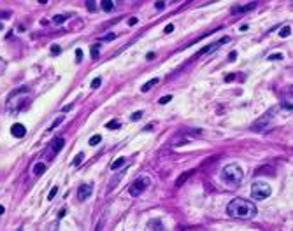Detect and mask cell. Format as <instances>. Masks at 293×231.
I'll return each mask as SVG.
<instances>
[{
	"label": "cell",
	"mask_w": 293,
	"mask_h": 231,
	"mask_svg": "<svg viewBox=\"0 0 293 231\" xmlns=\"http://www.w3.org/2000/svg\"><path fill=\"white\" fill-rule=\"evenodd\" d=\"M227 212L230 217H235V219H253L256 216V207L246 198H234L228 203Z\"/></svg>",
	"instance_id": "1"
},
{
	"label": "cell",
	"mask_w": 293,
	"mask_h": 231,
	"mask_svg": "<svg viewBox=\"0 0 293 231\" xmlns=\"http://www.w3.org/2000/svg\"><path fill=\"white\" fill-rule=\"evenodd\" d=\"M32 98H33V95H32V91H30L28 88L14 89V91L9 95V98H7V107H9V110H12V112H19L21 109H25V107L32 102Z\"/></svg>",
	"instance_id": "2"
},
{
	"label": "cell",
	"mask_w": 293,
	"mask_h": 231,
	"mask_svg": "<svg viewBox=\"0 0 293 231\" xmlns=\"http://www.w3.org/2000/svg\"><path fill=\"white\" fill-rule=\"evenodd\" d=\"M242 170H241V166L239 165H235V163H232V165H227L225 168H223V172H221V177H223V180L227 182V184H230V186H237L241 180H242Z\"/></svg>",
	"instance_id": "3"
},
{
	"label": "cell",
	"mask_w": 293,
	"mask_h": 231,
	"mask_svg": "<svg viewBox=\"0 0 293 231\" xmlns=\"http://www.w3.org/2000/svg\"><path fill=\"white\" fill-rule=\"evenodd\" d=\"M270 193H272L270 186H269L267 182H263V180H256V182L251 186V196H253L255 200H265V198L270 196Z\"/></svg>",
	"instance_id": "4"
},
{
	"label": "cell",
	"mask_w": 293,
	"mask_h": 231,
	"mask_svg": "<svg viewBox=\"0 0 293 231\" xmlns=\"http://www.w3.org/2000/svg\"><path fill=\"white\" fill-rule=\"evenodd\" d=\"M149 184H151L149 177H148V175H140L139 179H135V182H132V184H130L128 193H130L132 196H139L144 189H148V187H149Z\"/></svg>",
	"instance_id": "5"
},
{
	"label": "cell",
	"mask_w": 293,
	"mask_h": 231,
	"mask_svg": "<svg viewBox=\"0 0 293 231\" xmlns=\"http://www.w3.org/2000/svg\"><path fill=\"white\" fill-rule=\"evenodd\" d=\"M91 193H93V186H91V184H83V186L79 187V191H77L79 202H86V200L91 196Z\"/></svg>",
	"instance_id": "6"
},
{
	"label": "cell",
	"mask_w": 293,
	"mask_h": 231,
	"mask_svg": "<svg viewBox=\"0 0 293 231\" xmlns=\"http://www.w3.org/2000/svg\"><path fill=\"white\" fill-rule=\"evenodd\" d=\"M272 114H274V110H269L263 117H260V121H258L253 128H255V130H260V128H262V130H265V128H267V124H270V123H272V119H270V116H272Z\"/></svg>",
	"instance_id": "7"
},
{
	"label": "cell",
	"mask_w": 293,
	"mask_h": 231,
	"mask_svg": "<svg viewBox=\"0 0 293 231\" xmlns=\"http://www.w3.org/2000/svg\"><path fill=\"white\" fill-rule=\"evenodd\" d=\"M11 133H12L16 138H21V137L26 135V128H25L21 123H14V124L11 126Z\"/></svg>",
	"instance_id": "8"
},
{
	"label": "cell",
	"mask_w": 293,
	"mask_h": 231,
	"mask_svg": "<svg viewBox=\"0 0 293 231\" xmlns=\"http://www.w3.org/2000/svg\"><path fill=\"white\" fill-rule=\"evenodd\" d=\"M148 228L151 231H163V223H162V219H153V221H149L148 223Z\"/></svg>",
	"instance_id": "9"
},
{
	"label": "cell",
	"mask_w": 293,
	"mask_h": 231,
	"mask_svg": "<svg viewBox=\"0 0 293 231\" xmlns=\"http://www.w3.org/2000/svg\"><path fill=\"white\" fill-rule=\"evenodd\" d=\"M255 5H256V4H249V5H235V7H232V14H242V12H248V11H251Z\"/></svg>",
	"instance_id": "10"
},
{
	"label": "cell",
	"mask_w": 293,
	"mask_h": 231,
	"mask_svg": "<svg viewBox=\"0 0 293 231\" xmlns=\"http://www.w3.org/2000/svg\"><path fill=\"white\" fill-rule=\"evenodd\" d=\"M63 145H65V140H63V138H54V140H53V144H51V149H53V154L60 152Z\"/></svg>",
	"instance_id": "11"
},
{
	"label": "cell",
	"mask_w": 293,
	"mask_h": 231,
	"mask_svg": "<svg viewBox=\"0 0 293 231\" xmlns=\"http://www.w3.org/2000/svg\"><path fill=\"white\" fill-rule=\"evenodd\" d=\"M190 175H193V172H184V173H181V177L176 180V187H181V186L190 179Z\"/></svg>",
	"instance_id": "12"
},
{
	"label": "cell",
	"mask_w": 293,
	"mask_h": 231,
	"mask_svg": "<svg viewBox=\"0 0 293 231\" xmlns=\"http://www.w3.org/2000/svg\"><path fill=\"white\" fill-rule=\"evenodd\" d=\"M125 163H126V159L121 156V158H118V159H114V163L111 165V170H119L121 166H125Z\"/></svg>",
	"instance_id": "13"
},
{
	"label": "cell",
	"mask_w": 293,
	"mask_h": 231,
	"mask_svg": "<svg viewBox=\"0 0 293 231\" xmlns=\"http://www.w3.org/2000/svg\"><path fill=\"white\" fill-rule=\"evenodd\" d=\"M155 84H158V77H155V79L148 81V82H146V84H144V86H142L140 89H142V91H149V89H151V88H153Z\"/></svg>",
	"instance_id": "14"
},
{
	"label": "cell",
	"mask_w": 293,
	"mask_h": 231,
	"mask_svg": "<svg viewBox=\"0 0 293 231\" xmlns=\"http://www.w3.org/2000/svg\"><path fill=\"white\" fill-rule=\"evenodd\" d=\"M44 172H46V165H44V163H37V165L33 166V173H35V175H42Z\"/></svg>",
	"instance_id": "15"
},
{
	"label": "cell",
	"mask_w": 293,
	"mask_h": 231,
	"mask_svg": "<svg viewBox=\"0 0 293 231\" xmlns=\"http://www.w3.org/2000/svg\"><path fill=\"white\" fill-rule=\"evenodd\" d=\"M290 35H292V26H290V25L283 26V28H281V32H279V37H283V39H285V37H290Z\"/></svg>",
	"instance_id": "16"
},
{
	"label": "cell",
	"mask_w": 293,
	"mask_h": 231,
	"mask_svg": "<svg viewBox=\"0 0 293 231\" xmlns=\"http://www.w3.org/2000/svg\"><path fill=\"white\" fill-rule=\"evenodd\" d=\"M67 18H68L67 14H56V16L53 18V23H54V25H61V23H63Z\"/></svg>",
	"instance_id": "17"
},
{
	"label": "cell",
	"mask_w": 293,
	"mask_h": 231,
	"mask_svg": "<svg viewBox=\"0 0 293 231\" xmlns=\"http://www.w3.org/2000/svg\"><path fill=\"white\" fill-rule=\"evenodd\" d=\"M102 7H104L105 12H109V11L114 9V2H111V0H104V2H102Z\"/></svg>",
	"instance_id": "18"
},
{
	"label": "cell",
	"mask_w": 293,
	"mask_h": 231,
	"mask_svg": "<svg viewBox=\"0 0 293 231\" xmlns=\"http://www.w3.org/2000/svg\"><path fill=\"white\" fill-rule=\"evenodd\" d=\"M105 126H107V130H116V128L121 126V123H119V121H111V123H107Z\"/></svg>",
	"instance_id": "19"
},
{
	"label": "cell",
	"mask_w": 293,
	"mask_h": 231,
	"mask_svg": "<svg viewBox=\"0 0 293 231\" xmlns=\"http://www.w3.org/2000/svg\"><path fill=\"white\" fill-rule=\"evenodd\" d=\"M100 140H102V137H100V135H93L88 142H90V145H97V144H100Z\"/></svg>",
	"instance_id": "20"
},
{
	"label": "cell",
	"mask_w": 293,
	"mask_h": 231,
	"mask_svg": "<svg viewBox=\"0 0 293 231\" xmlns=\"http://www.w3.org/2000/svg\"><path fill=\"white\" fill-rule=\"evenodd\" d=\"M83 159H84V154H83V152H79V154L74 158V166H79V165L83 163Z\"/></svg>",
	"instance_id": "21"
},
{
	"label": "cell",
	"mask_w": 293,
	"mask_h": 231,
	"mask_svg": "<svg viewBox=\"0 0 293 231\" xmlns=\"http://www.w3.org/2000/svg\"><path fill=\"white\" fill-rule=\"evenodd\" d=\"M60 53H61V47H60V46H56V44H54V46H51V54H54V56H56V54H60Z\"/></svg>",
	"instance_id": "22"
},
{
	"label": "cell",
	"mask_w": 293,
	"mask_h": 231,
	"mask_svg": "<svg viewBox=\"0 0 293 231\" xmlns=\"http://www.w3.org/2000/svg\"><path fill=\"white\" fill-rule=\"evenodd\" d=\"M100 84H102V79H100V77H97V79L91 82V88H93V89H97V88H100Z\"/></svg>",
	"instance_id": "23"
},
{
	"label": "cell",
	"mask_w": 293,
	"mask_h": 231,
	"mask_svg": "<svg viewBox=\"0 0 293 231\" xmlns=\"http://www.w3.org/2000/svg\"><path fill=\"white\" fill-rule=\"evenodd\" d=\"M91 58H98V44L91 47Z\"/></svg>",
	"instance_id": "24"
},
{
	"label": "cell",
	"mask_w": 293,
	"mask_h": 231,
	"mask_svg": "<svg viewBox=\"0 0 293 231\" xmlns=\"http://www.w3.org/2000/svg\"><path fill=\"white\" fill-rule=\"evenodd\" d=\"M56 193H58V187H53V189L49 191V194H47V200H53V198L56 196Z\"/></svg>",
	"instance_id": "25"
},
{
	"label": "cell",
	"mask_w": 293,
	"mask_h": 231,
	"mask_svg": "<svg viewBox=\"0 0 293 231\" xmlns=\"http://www.w3.org/2000/svg\"><path fill=\"white\" fill-rule=\"evenodd\" d=\"M140 117H142V112H135V114H132V116H130V119H132V121H139Z\"/></svg>",
	"instance_id": "26"
},
{
	"label": "cell",
	"mask_w": 293,
	"mask_h": 231,
	"mask_svg": "<svg viewBox=\"0 0 293 231\" xmlns=\"http://www.w3.org/2000/svg\"><path fill=\"white\" fill-rule=\"evenodd\" d=\"M269 60H270V61H272V60H283V54H279V53L270 54V56H269Z\"/></svg>",
	"instance_id": "27"
},
{
	"label": "cell",
	"mask_w": 293,
	"mask_h": 231,
	"mask_svg": "<svg viewBox=\"0 0 293 231\" xmlns=\"http://www.w3.org/2000/svg\"><path fill=\"white\" fill-rule=\"evenodd\" d=\"M61 121H63V117H56V121H54V123L51 124V128H49V130H54V128H56V126H58V124H60Z\"/></svg>",
	"instance_id": "28"
},
{
	"label": "cell",
	"mask_w": 293,
	"mask_h": 231,
	"mask_svg": "<svg viewBox=\"0 0 293 231\" xmlns=\"http://www.w3.org/2000/svg\"><path fill=\"white\" fill-rule=\"evenodd\" d=\"M11 16V12L9 11H0V19H7Z\"/></svg>",
	"instance_id": "29"
},
{
	"label": "cell",
	"mask_w": 293,
	"mask_h": 231,
	"mask_svg": "<svg viewBox=\"0 0 293 231\" xmlns=\"http://www.w3.org/2000/svg\"><path fill=\"white\" fill-rule=\"evenodd\" d=\"M137 23H139V19H137L135 16H132V18L128 19V25H130V26H133V25H137Z\"/></svg>",
	"instance_id": "30"
},
{
	"label": "cell",
	"mask_w": 293,
	"mask_h": 231,
	"mask_svg": "<svg viewBox=\"0 0 293 231\" xmlns=\"http://www.w3.org/2000/svg\"><path fill=\"white\" fill-rule=\"evenodd\" d=\"M170 100H172V96H162V98H160V103L163 105V103H169Z\"/></svg>",
	"instance_id": "31"
},
{
	"label": "cell",
	"mask_w": 293,
	"mask_h": 231,
	"mask_svg": "<svg viewBox=\"0 0 293 231\" xmlns=\"http://www.w3.org/2000/svg\"><path fill=\"white\" fill-rule=\"evenodd\" d=\"M155 7H156L158 11H162V9H165V2H156V4H155Z\"/></svg>",
	"instance_id": "32"
},
{
	"label": "cell",
	"mask_w": 293,
	"mask_h": 231,
	"mask_svg": "<svg viewBox=\"0 0 293 231\" xmlns=\"http://www.w3.org/2000/svg\"><path fill=\"white\" fill-rule=\"evenodd\" d=\"M4 70H5V61H4V58H0V75L4 74Z\"/></svg>",
	"instance_id": "33"
},
{
	"label": "cell",
	"mask_w": 293,
	"mask_h": 231,
	"mask_svg": "<svg viewBox=\"0 0 293 231\" xmlns=\"http://www.w3.org/2000/svg\"><path fill=\"white\" fill-rule=\"evenodd\" d=\"M174 32V25H167L165 26V33H172Z\"/></svg>",
	"instance_id": "34"
},
{
	"label": "cell",
	"mask_w": 293,
	"mask_h": 231,
	"mask_svg": "<svg viewBox=\"0 0 293 231\" xmlns=\"http://www.w3.org/2000/svg\"><path fill=\"white\" fill-rule=\"evenodd\" d=\"M114 37H116V35H114V33H107V35H105V37H102V40H112V39H114Z\"/></svg>",
	"instance_id": "35"
},
{
	"label": "cell",
	"mask_w": 293,
	"mask_h": 231,
	"mask_svg": "<svg viewBox=\"0 0 293 231\" xmlns=\"http://www.w3.org/2000/svg\"><path fill=\"white\" fill-rule=\"evenodd\" d=\"M76 58H77V61H81V60H83V51H81V49H77V51H76Z\"/></svg>",
	"instance_id": "36"
},
{
	"label": "cell",
	"mask_w": 293,
	"mask_h": 231,
	"mask_svg": "<svg viewBox=\"0 0 293 231\" xmlns=\"http://www.w3.org/2000/svg\"><path fill=\"white\" fill-rule=\"evenodd\" d=\"M283 109H286V110H292V102L288 103V102H283Z\"/></svg>",
	"instance_id": "37"
},
{
	"label": "cell",
	"mask_w": 293,
	"mask_h": 231,
	"mask_svg": "<svg viewBox=\"0 0 293 231\" xmlns=\"http://www.w3.org/2000/svg\"><path fill=\"white\" fill-rule=\"evenodd\" d=\"M86 5H88L90 11H95V2H86Z\"/></svg>",
	"instance_id": "38"
},
{
	"label": "cell",
	"mask_w": 293,
	"mask_h": 231,
	"mask_svg": "<svg viewBox=\"0 0 293 231\" xmlns=\"http://www.w3.org/2000/svg\"><path fill=\"white\" fill-rule=\"evenodd\" d=\"M65 212H67V210H65V209H61V210H60V212H58V219H61V217H63V216H65Z\"/></svg>",
	"instance_id": "39"
},
{
	"label": "cell",
	"mask_w": 293,
	"mask_h": 231,
	"mask_svg": "<svg viewBox=\"0 0 293 231\" xmlns=\"http://www.w3.org/2000/svg\"><path fill=\"white\" fill-rule=\"evenodd\" d=\"M228 58H230V60H235V58H237V53H235V51H234V53H230V56H228Z\"/></svg>",
	"instance_id": "40"
},
{
	"label": "cell",
	"mask_w": 293,
	"mask_h": 231,
	"mask_svg": "<svg viewBox=\"0 0 293 231\" xmlns=\"http://www.w3.org/2000/svg\"><path fill=\"white\" fill-rule=\"evenodd\" d=\"M4 212H5V209H4V207H2V205H0V216H2V214H4Z\"/></svg>",
	"instance_id": "41"
}]
</instances>
